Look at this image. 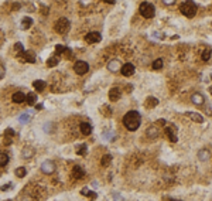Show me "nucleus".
Returning a JSON list of instances; mask_svg holds the SVG:
<instances>
[{
  "mask_svg": "<svg viewBox=\"0 0 212 201\" xmlns=\"http://www.w3.org/2000/svg\"><path fill=\"white\" fill-rule=\"evenodd\" d=\"M140 122H141V118H140V113L136 112V110H130L127 112L124 118H123V125L126 126L127 130H137L139 126H140Z\"/></svg>",
  "mask_w": 212,
  "mask_h": 201,
  "instance_id": "obj_1",
  "label": "nucleus"
},
{
  "mask_svg": "<svg viewBox=\"0 0 212 201\" xmlns=\"http://www.w3.org/2000/svg\"><path fill=\"white\" fill-rule=\"evenodd\" d=\"M197 9L198 7H197V4L194 1H184V3L180 4L181 13L184 14L185 17H188V19H191V17H194L197 14Z\"/></svg>",
  "mask_w": 212,
  "mask_h": 201,
  "instance_id": "obj_2",
  "label": "nucleus"
},
{
  "mask_svg": "<svg viewBox=\"0 0 212 201\" xmlns=\"http://www.w3.org/2000/svg\"><path fill=\"white\" fill-rule=\"evenodd\" d=\"M154 13H156V9L151 3L143 1V3L140 4V14L144 17V19H151V17H154Z\"/></svg>",
  "mask_w": 212,
  "mask_h": 201,
  "instance_id": "obj_3",
  "label": "nucleus"
},
{
  "mask_svg": "<svg viewBox=\"0 0 212 201\" xmlns=\"http://www.w3.org/2000/svg\"><path fill=\"white\" fill-rule=\"evenodd\" d=\"M69 26H71L69 20L67 19V17H61L59 20H57L54 28H55V31H57L58 34H65V33L69 30Z\"/></svg>",
  "mask_w": 212,
  "mask_h": 201,
  "instance_id": "obj_4",
  "label": "nucleus"
},
{
  "mask_svg": "<svg viewBox=\"0 0 212 201\" xmlns=\"http://www.w3.org/2000/svg\"><path fill=\"white\" fill-rule=\"evenodd\" d=\"M74 71L77 72L78 75H84L89 71V64L86 61H77L74 65Z\"/></svg>",
  "mask_w": 212,
  "mask_h": 201,
  "instance_id": "obj_5",
  "label": "nucleus"
},
{
  "mask_svg": "<svg viewBox=\"0 0 212 201\" xmlns=\"http://www.w3.org/2000/svg\"><path fill=\"white\" fill-rule=\"evenodd\" d=\"M41 171L44 174H52L55 171V163L51 160H44L41 163Z\"/></svg>",
  "mask_w": 212,
  "mask_h": 201,
  "instance_id": "obj_6",
  "label": "nucleus"
},
{
  "mask_svg": "<svg viewBox=\"0 0 212 201\" xmlns=\"http://www.w3.org/2000/svg\"><path fill=\"white\" fill-rule=\"evenodd\" d=\"M102 40V36L99 34L98 31H90L85 36V41L89 43V44H95V43H99Z\"/></svg>",
  "mask_w": 212,
  "mask_h": 201,
  "instance_id": "obj_7",
  "label": "nucleus"
},
{
  "mask_svg": "<svg viewBox=\"0 0 212 201\" xmlns=\"http://www.w3.org/2000/svg\"><path fill=\"white\" fill-rule=\"evenodd\" d=\"M122 74L124 75V77H132L133 74H135V71H136V68H135V65L133 64H130V62H126V64H123L122 65Z\"/></svg>",
  "mask_w": 212,
  "mask_h": 201,
  "instance_id": "obj_8",
  "label": "nucleus"
},
{
  "mask_svg": "<svg viewBox=\"0 0 212 201\" xmlns=\"http://www.w3.org/2000/svg\"><path fill=\"white\" fill-rule=\"evenodd\" d=\"M108 70L110 72H117L122 70V64H120V61L119 60H112L109 61V64H108Z\"/></svg>",
  "mask_w": 212,
  "mask_h": 201,
  "instance_id": "obj_9",
  "label": "nucleus"
},
{
  "mask_svg": "<svg viewBox=\"0 0 212 201\" xmlns=\"http://www.w3.org/2000/svg\"><path fill=\"white\" fill-rule=\"evenodd\" d=\"M120 95H122V91H120V88H117V86H113V88H110V91H109V99H110V101L116 102V101L120 98Z\"/></svg>",
  "mask_w": 212,
  "mask_h": 201,
  "instance_id": "obj_10",
  "label": "nucleus"
},
{
  "mask_svg": "<svg viewBox=\"0 0 212 201\" xmlns=\"http://www.w3.org/2000/svg\"><path fill=\"white\" fill-rule=\"evenodd\" d=\"M26 95L23 94V92H14L12 99H13L14 104H23V102H26Z\"/></svg>",
  "mask_w": 212,
  "mask_h": 201,
  "instance_id": "obj_11",
  "label": "nucleus"
},
{
  "mask_svg": "<svg viewBox=\"0 0 212 201\" xmlns=\"http://www.w3.org/2000/svg\"><path fill=\"white\" fill-rule=\"evenodd\" d=\"M72 176L75 177V179H82L85 176V170L82 166H75L74 170H72Z\"/></svg>",
  "mask_w": 212,
  "mask_h": 201,
  "instance_id": "obj_12",
  "label": "nucleus"
},
{
  "mask_svg": "<svg viewBox=\"0 0 212 201\" xmlns=\"http://www.w3.org/2000/svg\"><path fill=\"white\" fill-rule=\"evenodd\" d=\"M79 129H81V133H82V135H85V136H88V135H90V133H92V126H90L88 122H82V123H81V126H79Z\"/></svg>",
  "mask_w": 212,
  "mask_h": 201,
  "instance_id": "obj_13",
  "label": "nucleus"
},
{
  "mask_svg": "<svg viewBox=\"0 0 212 201\" xmlns=\"http://www.w3.org/2000/svg\"><path fill=\"white\" fill-rule=\"evenodd\" d=\"M33 86L35 88V91H37V92H43L45 89L47 84H45L43 79H37V81H34V82H33Z\"/></svg>",
  "mask_w": 212,
  "mask_h": 201,
  "instance_id": "obj_14",
  "label": "nucleus"
},
{
  "mask_svg": "<svg viewBox=\"0 0 212 201\" xmlns=\"http://www.w3.org/2000/svg\"><path fill=\"white\" fill-rule=\"evenodd\" d=\"M187 116H190L194 122H197V123H202V122H204V116L199 115V113H195V112H187Z\"/></svg>",
  "mask_w": 212,
  "mask_h": 201,
  "instance_id": "obj_15",
  "label": "nucleus"
},
{
  "mask_svg": "<svg viewBox=\"0 0 212 201\" xmlns=\"http://www.w3.org/2000/svg\"><path fill=\"white\" fill-rule=\"evenodd\" d=\"M21 155H23L24 159H31L33 156H34V149H33L31 146H26L23 149V152H21Z\"/></svg>",
  "mask_w": 212,
  "mask_h": 201,
  "instance_id": "obj_16",
  "label": "nucleus"
},
{
  "mask_svg": "<svg viewBox=\"0 0 212 201\" xmlns=\"http://www.w3.org/2000/svg\"><path fill=\"white\" fill-rule=\"evenodd\" d=\"M146 108H154V106H157L158 105V99L154 97H148L147 99H146Z\"/></svg>",
  "mask_w": 212,
  "mask_h": 201,
  "instance_id": "obj_17",
  "label": "nucleus"
},
{
  "mask_svg": "<svg viewBox=\"0 0 212 201\" xmlns=\"http://www.w3.org/2000/svg\"><path fill=\"white\" fill-rule=\"evenodd\" d=\"M23 57H24V60H26L27 62H35V52L34 51H26L24 54H23Z\"/></svg>",
  "mask_w": 212,
  "mask_h": 201,
  "instance_id": "obj_18",
  "label": "nucleus"
},
{
  "mask_svg": "<svg viewBox=\"0 0 212 201\" xmlns=\"http://www.w3.org/2000/svg\"><path fill=\"white\" fill-rule=\"evenodd\" d=\"M191 102L194 105H202L204 104V97L201 94H194L192 97H191Z\"/></svg>",
  "mask_w": 212,
  "mask_h": 201,
  "instance_id": "obj_19",
  "label": "nucleus"
},
{
  "mask_svg": "<svg viewBox=\"0 0 212 201\" xmlns=\"http://www.w3.org/2000/svg\"><path fill=\"white\" fill-rule=\"evenodd\" d=\"M75 150H77V155H79V156H85L86 153H88V147H86V144H85V143L77 144Z\"/></svg>",
  "mask_w": 212,
  "mask_h": 201,
  "instance_id": "obj_20",
  "label": "nucleus"
},
{
  "mask_svg": "<svg viewBox=\"0 0 212 201\" xmlns=\"http://www.w3.org/2000/svg\"><path fill=\"white\" fill-rule=\"evenodd\" d=\"M26 102L30 105V106L35 105V104H37V94H34V92H30V94L27 95V98H26Z\"/></svg>",
  "mask_w": 212,
  "mask_h": 201,
  "instance_id": "obj_21",
  "label": "nucleus"
},
{
  "mask_svg": "<svg viewBox=\"0 0 212 201\" xmlns=\"http://www.w3.org/2000/svg\"><path fill=\"white\" fill-rule=\"evenodd\" d=\"M209 152H208V150L206 149H202V150H199L198 152V159L199 160H202V162H205V160H208V159H209Z\"/></svg>",
  "mask_w": 212,
  "mask_h": 201,
  "instance_id": "obj_22",
  "label": "nucleus"
},
{
  "mask_svg": "<svg viewBox=\"0 0 212 201\" xmlns=\"http://www.w3.org/2000/svg\"><path fill=\"white\" fill-rule=\"evenodd\" d=\"M166 133H167L168 139H170V142L175 143V142H177V140H178V137L175 136V133H174V132H173V129H170V128H166Z\"/></svg>",
  "mask_w": 212,
  "mask_h": 201,
  "instance_id": "obj_23",
  "label": "nucleus"
},
{
  "mask_svg": "<svg viewBox=\"0 0 212 201\" xmlns=\"http://www.w3.org/2000/svg\"><path fill=\"white\" fill-rule=\"evenodd\" d=\"M33 24V20L30 19V17H24V19L21 20V27L24 28V30H27V28H30Z\"/></svg>",
  "mask_w": 212,
  "mask_h": 201,
  "instance_id": "obj_24",
  "label": "nucleus"
},
{
  "mask_svg": "<svg viewBox=\"0 0 212 201\" xmlns=\"http://www.w3.org/2000/svg\"><path fill=\"white\" fill-rule=\"evenodd\" d=\"M147 136L148 137H157V136H158V129H157L156 126L148 128V129H147Z\"/></svg>",
  "mask_w": 212,
  "mask_h": 201,
  "instance_id": "obj_25",
  "label": "nucleus"
},
{
  "mask_svg": "<svg viewBox=\"0 0 212 201\" xmlns=\"http://www.w3.org/2000/svg\"><path fill=\"white\" fill-rule=\"evenodd\" d=\"M110 162H112V156L110 155H105L102 157V160H101V164H102L103 167H108L110 164Z\"/></svg>",
  "mask_w": 212,
  "mask_h": 201,
  "instance_id": "obj_26",
  "label": "nucleus"
},
{
  "mask_svg": "<svg viewBox=\"0 0 212 201\" xmlns=\"http://www.w3.org/2000/svg\"><path fill=\"white\" fill-rule=\"evenodd\" d=\"M58 62H59V57H58V55H54L51 58H48L47 65H48V67H55V65H58Z\"/></svg>",
  "mask_w": 212,
  "mask_h": 201,
  "instance_id": "obj_27",
  "label": "nucleus"
},
{
  "mask_svg": "<svg viewBox=\"0 0 212 201\" xmlns=\"http://www.w3.org/2000/svg\"><path fill=\"white\" fill-rule=\"evenodd\" d=\"M81 194H82V195H86V197H90V198H96V193H93V191L88 190L86 187L81 190Z\"/></svg>",
  "mask_w": 212,
  "mask_h": 201,
  "instance_id": "obj_28",
  "label": "nucleus"
},
{
  "mask_svg": "<svg viewBox=\"0 0 212 201\" xmlns=\"http://www.w3.org/2000/svg\"><path fill=\"white\" fill-rule=\"evenodd\" d=\"M7 163H9V156L6 153H0V167L1 166H6Z\"/></svg>",
  "mask_w": 212,
  "mask_h": 201,
  "instance_id": "obj_29",
  "label": "nucleus"
},
{
  "mask_svg": "<svg viewBox=\"0 0 212 201\" xmlns=\"http://www.w3.org/2000/svg\"><path fill=\"white\" fill-rule=\"evenodd\" d=\"M14 173H16V176H17V177H20V179H21V177H24V176L27 174V170L24 169V167H19V169H16V171H14Z\"/></svg>",
  "mask_w": 212,
  "mask_h": 201,
  "instance_id": "obj_30",
  "label": "nucleus"
},
{
  "mask_svg": "<svg viewBox=\"0 0 212 201\" xmlns=\"http://www.w3.org/2000/svg\"><path fill=\"white\" fill-rule=\"evenodd\" d=\"M211 54H212V51L209 50V48H206L205 51L202 52V55H201V58H202V61H208V60L211 58Z\"/></svg>",
  "mask_w": 212,
  "mask_h": 201,
  "instance_id": "obj_31",
  "label": "nucleus"
},
{
  "mask_svg": "<svg viewBox=\"0 0 212 201\" xmlns=\"http://www.w3.org/2000/svg\"><path fill=\"white\" fill-rule=\"evenodd\" d=\"M153 70H161L163 68V60H156V61H153Z\"/></svg>",
  "mask_w": 212,
  "mask_h": 201,
  "instance_id": "obj_32",
  "label": "nucleus"
},
{
  "mask_svg": "<svg viewBox=\"0 0 212 201\" xmlns=\"http://www.w3.org/2000/svg\"><path fill=\"white\" fill-rule=\"evenodd\" d=\"M67 50H68V48H67V47H64V46H57L55 47V54H61V52H62V54H65V51H67Z\"/></svg>",
  "mask_w": 212,
  "mask_h": 201,
  "instance_id": "obj_33",
  "label": "nucleus"
},
{
  "mask_svg": "<svg viewBox=\"0 0 212 201\" xmlns=\"http://www.w3.org/2000/svg\"><path fill=\"white\" fill-rule=\"evenodd\" d=\"M28 118H30V115H28V113H23V115H20V116H19V120L21 122V123H26L27 120H28Z\"/></svg>",
  "mask_w": 212,
  "mask_h": 201,
  "instance_id": "obj_34",
  "label": "nucleus"
},
{
  "mask_svg": "<svg viewBox=\"0 0 212 201\" xmlns=\"http://www.w3.org/2000/svg\"><path fill=\"white\" fill-rule=\"evenodd\" d=\"M4 135H6V136H9V137H13L14 136V130L12 129V128H7V129L4 130Z\"/></svg>",
  "mask_w": 212,
  "mask_h": 201,
  "instance_id": "obj_35",
  "label": "nucleus"
},
{
  "mask_svg": "<svg viewBox=\"0 0 212 201\" xmlns=\"http://www.w3.org/2000/svg\"><path fill=\"white\" fill-rule=\"evenodd\" d=\"M14 50H16V51L23 52V50H24V47H23V44H21V43H16V44H14Z\"/></svg>",
  "mask_w": 212,
  "mask_h": 201,
  "instance_id": "obj_36",
  "label": "nucleus"
},
{
  "mask_svg": "<svg viewBox=\"0 0 212 201\" xmlns=\"http://www.w3.org/2000/svg\"><path fill=\"white\" fill-rule=\"evenodd\" d=\"M12 187H13V184H12V183H9V184H4V186H1V188H0V190H1V191H7L9 188H12Z\"/></svg>",
  "mask_w": 212,
  "mask_h": 201,
  "instance_id": "obj_37",
  "label": "nucleus"
},
{
  "mask_svg": "<svg viewBox=\"0 0 212 201\" xmlns=\"http://www.w3.org/2000/svg\"><path fill=\"white\" fill-rule=\"evenodd\" d=\"M4 74H6V70H4V67H3V65H0V78L4 77Z\"/></svg>",
  "mask_w": 212,
  "mask_h": 201,
  "instance_id": "obj_38",
  "label": "nucleus"
},
{
  "mask_svg": "<svg viewBox=\"0 0 212 201\" xmlns=\"http://www.w3.org/2000/svg\"><path fill=\"white\" fill-rule=\"evenodd\" d=\"M163 3H164V4H167V6H171V4H174L175 1H174V0H164Z\"/></svg>",
  "mask_w": 212,
  "mask_h": 201,
  "instance_id": "obj_39",
  "label": "nucleus"
},
{
  "mask_svg": "<svg viewBox=\"0 0 212 201\" xmlns=\"http://www.w3.org/2000/svg\"><path fill=\"white\" fill-rule=\"evenodd\" d=\"M10 143H12V139H10L9 136H6V137H4V144H7V146H9Z\"/></svg>",
  "mask_w": 212,
  "mask_h": 201,
  "instance_id": "obj_40",
  "label": "nucleus"
},
{
  "mask_svg": "<svg viewBox=\"0 0 212 201\" xmlns=\"http://www.w3.org/2000/svg\"><path fill=\"white\" fill-rule=\"evenodd\" d=\"M35 109H37V110L43 109V105H41V104H37V105H35Z\"/></svg>",
  "mask_w": 212,
  "mask_h": 201,
  "instance_id": "obj_41",
  "label": "nucleus"
},
{
  "mask_svg": "<svg viewBox=\"0 0 212 201\" xmlns=\"http://www.w3.org/2000/svg\"><path fill=\"white\" fill-rule=\"evenodd\" d=\"M158 123H160V125H166V120H164V119H160V120H158Z\"/></svg>",
  "mask_w": 212,
  "mask_h": 201,
  "instance_id": "obj_42",
  "label": "nucleus"
},
{
  "mask_svg": "<svg viewBox=\"0 0 212 201\" xmlns=\"http://www.w3.org/2000/svg\"><path fill=\"white\" fill-rule=\"evenodd\" d=\"M126 91H127V92L132 91V85H127V89H126Z\"/></svg>",
  "mask_w": 212,
  "mask_h": 201,
  "instance_id": "obj_43",
  "label": "nucleus"
},
{
  "mask_svg": "<svg viewBox=\"0 0 212 201\" xmlns=\"http://www.w3.org/2000/svg\"><path fill=\"white\" fill-rule=\"evenodd\" d=\"M164 201H174V200H171V198H167V200H166V198H164Z\"/></svg>",
  "mask_w": 212,
  "mask_h": 201,
  "instance_id": "obj_44",
  "label": "nucleus"
},
{
  "mask_svg": "<svg viewBox=\"0 0 212 201\" xmlns=\"http://www.w3.org/2000/svg\"><path fill=\"white\" fill-rule=\"evenodd\" d=\"M209 94H211V95H212V86H211V88H209Z\"/></svg>",
  "mask_w": 212,
  "mask_h": 201,
  "instance_id": "obj_45",
  "label": "nucleus"
},
{
  "mask_svg": "<svg viewBox=\"0 0 212 201\" xmlns=\"http://www.w3.org/2000/svg\"><path fill=\"white\" fill-rule=\"evenodd\" d=\"M174 201H181V200H174Z\"/></svg>",
  "mask_w": 212,
  "mask_h": 201,
  "instance_id": "obj_46",
  "label": "nucleus"
},
{
  "mask_svg": "<svg viewBox=\"0 0 212 201\" xmlns=\"http://www.w3.org/2000/svg\"><path fill=\"white\" fill-rule=\"evenodd\" d=\"M211 78H212V77H211Z\"/></svg>",
  "mask_w": 212,
  "mask_h": 201,
  "instance_id": "obj_47",
  "label": "nucleus"
}]
</instances>
